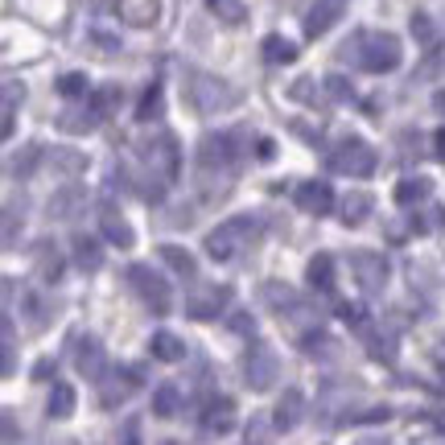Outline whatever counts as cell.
Segmentation results:
<instances>
[{
  "mask_svg": "<svg viewBox=\"0 0 445 445\" xmlns=\"http://www.w3.org/2000/svg\"><path fill=\"white\" fill-rule=\"evenodd\" d=\"M74 260H79V268L83 272H95L103 256H99V243H95L91 235H74Z\"/></svg>",
  "mask_w": 445,
  "mask_h": 445,
  "instance_id": "cell-26",
  "label": "cell"
},
{
  "mask_svg": "<svg viewBox=\"0 0 445 445\" xmlns=\"http://www.w3.org/2000/svg\"><path fill=\"white\" fill-rule=\"evenodd\" d=\"M326 91H330V99H334V103H347V99L354 95V87L342 79V74H330V79H326Z\"/></svg>",
  "mask_w": 445,
  "mask_h": 445,
  "instance_id": "cell-37",
  "label": "cell"
},
{
  "mask_svg": "<svg viewBox=\"0 0 445 445\" xmlns=\"http://www.w3.org/2000/svg\"><path fill=\"white\" fill-rule=\"evenodd\" d=\"M79 207H87V194L83 190H58L54 198H50V219H71V214H79Z\"/></svg>",
  "mask_w": 445,
  "mask_h": 445,
  "instance_id": "cell-17",
  "label": "cell"
},
{
  "mask_svg": "<svg viewBox=\"0 0 445 445\" xmlns=\"http://www.w3.org/2000/svg\"><path fill=\"white\" fill-rule=\"evenodd\" d=\"M231 330L248 334V330H252V318H248V313H235V318H231Z\"/></svg>",
  "mask_w": 445,
  "mask_h": 445,
  "instance_id": "cell-43",
  "label": "cell"
},
{
  "mask_svg": "<svg viewBox=\"0 0 445 445\" xmlns=\"http://www.w3.org/2000/svg\"><path fill=\"white\" fill-rule=\"evenodd\" d=\"M260 54H264L272 67H289V62H297V46H293L289 37H281V33H268V37L260 42Z\"/></svg>",
  "mask_w": 445,
  "mask_h": 445,
  "instance_id": "cell-15",
  "label": "cell"
},
{
  "mask_svg": "<svg viewBox=\"0 0 445 445\" xmlns=\"http://www.w3.org/2000/svg\"><path fill=\"white\" fill-rule=\"evenodd\" d=\"M182 95H186V103L198 112V116L231 112V108H239V99H243L231 83H223V79H214V74H202V71L186 74V91H182Z\"/></svg>",
  "mask_w": 445,
  "mask_h": 445,
  "instance_id": "cell-1",
  "label": "cell"
},
{
  "mask_svg": "<svg viewBox=\"0 0 445 445\" xmlns=\"http://www.w3.org/2000/svg\"><path fill=\"white\" fill-rule=\"evenodd\" d=\"M359 58V67L371 74H388L400 67V37L396 33H354V42L342 46V58Z\"/></svg>",
  "mask_w": 445,
  "mask_h": 445,
  "instance_id": "cell-2",
  "label": "cell"
},
{
  "mask_svg": "<svg viewBox=\"0 0 445 445\" xmlns=\"http://www.w3.org/2000/svg\"><path fill=\"white\" fill-rule=\"evenodd\" d=\"M330 169L347 173V178H371L375 173V149L359 137H342L330 149Z\"/></svg>",
  "mask_w": 445,
  "mask_h": 445,
  "instance_id": "cell-4",
  "label": "cell"
},
{
  "mask_svg": "<svg viewBox=\"0 0 445 445\" xmlns=\"http://www.w3.org/2000/svg\"><path fill=\"white\" fill-rule=\"evenodd\" d=\"M120 17L137 29H149L161 17V0H120Z\"/></svg>",
  "mask_w": 445,
  "mask_h": 445,
  "instance_id": "cell-13",
  "label": "cell"
},
{
  "mask_svg": "<svg viewBox=\"0 0 445 445\" xmlns=\"http://www.w3.org/2000/svg\"><path fill=\"white\" fill-rule=\"evenodd\" d=\"M95 120H99V112H95V108H87V112L67 108V112L58 116V124H62L67 132H74V137H83V132H95Z\"/></svg>",
  "mask_w": 445,
  "mask_h": 445,
  "instance_id": "cell-23",
  "label": "cell"
},
{
  "mask_svg": "<svg viewBox=\"0 0 445 445\" xmlns=\"http://www.w3.org/2000/svg\"><path fill=\"white\" fill-rule=\"evenodd\" d=\"M305 277H309V284H313V289H322V293H330V289H334V256H326V252H318V256L309 260Z\"/></svg>",
  "mask_w": 445,
  "mask_h": 445,
  "instance_id": "cell-19",
  "label": "cell"
},
{
  "mask_svg": "<svg viewBox=\"0 0 445 445\" xmlns=\"http://www.w3.org/2000/svg\"><path fill=\"white\" fill-rule=\"evenodd\" d=\"M132 383H137V371H124V375H108V379H103V404H108V408H116L120 400L128 396V392H132Z\"/></svg>",
  "mask_w": 445,
  "mask_h": 445,
  "instance_id": "cell-21",
  "label": "cell"
},
{
  "mask_svg": "<svg viewBox=\"0 0 445 445\" xmlns=\"http://www.w3.org/2000/svg\"><path fill=\"white\" fill-rule=\"evenodd\" d=\"M74 412V388L71 383H54V392H50V417L54 421H67Z\"/></svg>",
  "mask_w": 445,
  "mask_h": 445,
  "instance_id": "cell-27",
  "label": "cell"
},
{
  "mask_svg": "<svg viewBox=\"0 0 445 445\" xmlns=\"http://www.w3.org/2000/svg\"><path fill=\"white\" fill-rule=\"evenodd\" d=\"M433 157H437V161H445V128H437V132H433Z\"/></svg>",
  "mask_w": 445,
  "mask_h": 445,
  "instance_id": "cell-42",
  "label": "cell"
},
{
  "mask_svg": "<svg viewBox=\"0 0 445 445\" xmlns=\"http://www.w3.org/2000/svg\"><path fill=\"white\" fill-rule=\"evenodd\" d=\"M260 297L272 305V309H293V305H297V293H293L289 284H281V281H268L264 289H260Z\"/></svg>",
  "mask_w": 445,
  "mask_h": 445,
  "instance_id": "cell-31",
  "label": "cell"
},
{
  "mask_svg": "<svg viewBox=\"0 0 445 445\" xmlns=\"http://www.w3.org/2000/svg\"><path fill=\"white\" fill-rule=\"evenodd\" d=\"M50 165H54L58 173H83V169H87V157L74 153V149H54V153H50Z\"/></svg>",
  "mask_w": 445,
  "mask_h": 445,
  "instance_id": "cell-34",
  "label": "cell"
},
{
  "mask_svg": "<svg viewBox=\"0 0 445 445\" xmlns=\"http://www.w3.org/2000/svg\"><path fill=\"white\" fill-rule=\"evenodd\" d=\"M79 371L83 375H91V379H99L103 375V351H99V342L95 338H87V342H79Z\"/></svg>",
  "mask_w": 445,
  "mask_h": 445,
  "instance_id": "cell-22",
  "label": "cell"
},
{
  "mask_svg": "<svg viewBox=\"0 0 445 445\" xmlns=\"http://www.w3.org/2000/svg\"><path fill=\"white\" fill-rule=\"evenodd\" d=\"M301 408H305V400L297 388H289L281 396V404H277V429H293V424L301 421Z\"/></svg>",
  "mask_w": 445,
  "mask_h": 445,
  "instance_id": "cell-20",
  "label": "cell"
},
{
  "mask_svg": "<svg viewBox=\"0 0 445 445\" xmlns=\"http://www.w3.org/2000/svg\"><path fill=\"white\" fill-rule=\"evenodd\" d=\"M161 445H178V441H161Z\"/></svg>",
  "mask_w": 445,
  "mask_h": 445,
  "instance_id": "cell-49",
  "label": "cell"
},
{
  "mask_svg": "<svg viewBox=\"0 0 445 445\" xmlns=\"http://www.w3.org/2000/svg\"><path fill=\"white\" fill-rule=\"evenodd\" d=\"M359 445H388L383 437H367V441H359Z\"/></svg>",
  "mask_w": 445,
  "mask_h": 445,
  "instance_id": "cell-48",
  "label": "cell"
},
{
  "mask_svg": "<svg viewBox=\"0 0 445 445\" xmlns=\"http://www.w3.org/2000/svg\"><path fill=\"white\" fill-rule=\"evenodd\" d=\"M342 13H347V0H313L305 13V37H322Z\"/></svg>",
  "mask_w": 445,
  "mask_h": 445,
  "instance_id": "cell-10",
  "label": "cell"
},
{
  "mask_svg": "<svg viewBox=\"0 0 445 445\" xmlns=\"http://www.w3.org/2000/svg\"><path fill=\"white\" fill-rule=\"evenodd\" d=\"M256 153H260V161H277V141H260Z\"/></svg>",
  "mask_w": 445,
  "mask_h": 445,
  "instance_id": "cell-41",
  "label": "cell"
},
{
  "mask_svg": "<svg viewBox=\"0 0 445 445\" xmlns=\"http://www.w3.org/2000/svg\"><path fill=\"white\" fill-rule=\"evenodd\" d=\"M297 207H301L305 214H330L334 211V190L326 186V182H301L297 186Z\"/></svg>",
  "mask_w": 445,
  "mask_h": 445,
  "instance_id": "cell-12",
  "label": "cell"
},
{
  "mask_svg": "<svg viewBox=\"0 0 445 445\" xmlns=\"http://www.w3.org/2000/svg\"><path fill=\"white\" fill-rule=\"evenodd\" d=\"M235 157H239V149H235V137H207V141L198 144V165L202 169H231Z\"/></svg>",
  "mask_w": 445,
  "mask_h": 445,
  "instance_id": "cell-8",
  "label": "cell"
},
{
  "mask_svg": "<svg viewBox=\"0 0 445 445\" xmlns=\"http://www.w3.org/2000/svg\"><path fill=\"white\" fill-rule=\"evenodd\" d=\"M4 441H17V424H13V417H4Z\"/></svg>",
  "mask_w": 445,
  "mask_h": 445,
  "instance_id": "cell-46",
  "label": "cell"
},
{
  "mask_svg": "<svg viewBox=\"0 0 445 445\" xmlns=\"http://www.w3.org/2000/svg\"><path fill=\"white\" fill-rule=\"evenodd\" d=\"M351 268H354V277H359V284H363L367 293H379L383 281H388V260L375 256V252H354Z\"/></svg>",
  "mask_w": 445,
  "mask_h": 445,
  "instance_id": "cell-9",
  "label": "cell"
},
{
  "mask_svg": "<svg viewBox=\"0 0 445 445\" xmlns=\"http://www.w3.org/2000/svg\"><path fill=\"white\" fill-rule=\"evenodd\" d=\"M412 33H417L421 42H433V25H429L424 13H412Z\"/></svg>",
  "mask_w": 445,
  "mask_h": 445,
  "instance_id": "cell-40",
  "label": "cell"
},
{
  "mask_svg": "<svg viewBox=\"0 0 445 445\" xmlns=\"http://www.w3.org/2000/svg\"><path fill=\"white\" fill-rule=\"evenodd\" d=\"M207 8H211L223 25H243L248 21V4H243V0H207Z\"/></svg>",
  "mask_w": 445,
  "mask_h": 445,
  "instance_id": "cell-25",
  "label": "cell"
},
{
  "mask_svg": "<svg viewBox=\"0 0 445 445\" xmlns=\"http://www.w3.org/2000/svg\"><path fill=\"white\" fill-rule=\"evenodd\" d=\"M289 95H293L297 103H318V95H313V79H297V83L289 87Z\"/></svg>",
  "mask_w": 445,
  "mask_h": 445,
  "instance_id": "cell-39",
  "label": "cell"
},
{
  "mask_svg": "<svg viewBox=\"0 0 445 445\" xmlns=\"http://www.w3.org/2000/svg\"><path fill=\"white\" fill-rule=\"evenodd\" d=\"M144 161L157 165L165 178H173L178 173V141L169 132H157L153 141H144Z\"/></svg>",
  "mask_w": 445,
  "mask_h": 445,
  "instance_id": "cell-11",
  "label": "cell"
},
{
  "mask_svg": "<svg viewBox=\"0 0 445 445\" xmlns=\"http://www.w3.org/2000/svg\"><path fill=\"white\" fill-rule=\"evenodd\" d=\"M256 239H260V219L239 214V219H231V223H223L219 231L207 235V252H211L214 260H235V252H239L243 243H256Z\"/></svg>",
  "mask_w": 445,
  "mask_h": 445,
  "instance_id": "cell-3",
  "label": "cell"
},
{
  "mask_svg": "<svg viewBox=\"0 0 445 445\" xmlns=\"http://www.w3.org/2000/svg\"><path fill=\"white\" fill-rule=\"evenodd\" d=\"M120 445H141V433H137V424H128V429H124V441Z\"/></svg>",
  "mask_w": 445,
  "mask_h": 445,
  "instance_id": "cell-44",
  "label": "cell"
},
{
  "mask_svg": "<svg viewBox=\"0 0 445 445\" xmlns=\"http://www.w3.org/2000/svg\"><path fill=\"white\" fill-rule=\"evenodd\" d=\"M149 351H153V359H161V363H178V359H186V342L178 334L161 330V334L149 338Z\"/></svg>",
  "mask_w": 445,
  "mask_h": 445,
  "instance_id": "cell-16",
  "label": "cell"
},
{
  "mask_svg": "<svg viewBox=\"0 0 445 445\" xmlns=\"http://www.w3.org/2000/svg\"><path fill=\"white\" fill-rule=\"evenodd\" d=\"M103 239H108V243H116V248H124V252L137 243L132 227H128V223H124L116 211H103Z\"/></svg>",
  "mask_w": 445,
  "mask_h": 445,
  "instance_id": "cell-18",
  "label": "cell"
},
{
  "mask_svg": "<svg viewBox=\"0 0 445 445\" xmlns=\"http://www.w3.org/2000/svg\"><path fill=\"white\" fill-rule=\"evenodd\" d=\"M429 190H433L429 186V178H404V182L396 186V202L400 207H412V202H421Z\"/></svg>",
  "mask_w": 445,
  "mask_h": 445,
  "instance_id": "cell-32",
  "label": "cell"
},
{
  "mask_svg": "<svg viewBox=\"0 0 445 445\" xmlns=\"http://www.w3.org/2000/svg\"><path fill=\"white\" fill-rule=\"evenodd\" d=\"M124 277H128V284L137 289V297H141V301L149 305L153 313H169V305H173V297H169V284H165L161 277L153 272V268H144V264H132Z\"/></svg>",
  "mask_w": 445,
  "mask_h": 445,
  "instance_id": "cell-5",
  "label": "cell"
},
{
  "mask_svg": "<svg viewBox=\"0 0 445 445\" xmlns=\"http://www.w3.org/2000/svg\"><path fill=\"white\" fill-rule=\"evenodd\" d=\"M243 379L252 383V392H268L277 383V354L268 347H256V351L243 359Z\"/></svg>",
  "mask_w": 445,
  "mask_h": 445,
  "instance_id": "cell-7",
  "label": "cell"
},
{
  "mask_svg": "<svg viewBox=\"0 0 445 445\" xmlns=\"http://www.w3.org/2000/svg\"><path fill=\"white\" fill-rule=\"evenodd\" d=\"M433 108H437V112H445V91H437V95H433Z\"/></svg>",
  "mask_w": 445,
  "mask_h": 445,
  "instance_id": "cell-47",
  "label": "cell"
},
{
  "mask_svg": "<svg viewBox=\"0 0 445 445\" xmlns=\"http://www.w3.org/2000/svg\"><path fill=\"white\" fill-rule=\"evenodd\" d=\"M157 116H161V87L153 83V87L144 91L141 108H137V120H141V124H149V120H157Z\"/></svg>",
  "mask_w": 445,
  "mask_h": 445,
  "instance_id": "cell-36",
  "label": "cell"
},
{
  "mask_svg": "<svg viewBox=\"0 0 445 445\" xmlns=\"http://www.w3.org/2000/svg\"><path fill=\"white\" fill-rule=\"evenodd\" d=\"M227 301H231V289L227 284H202V289H194L186 297V313L198 318V322H211V318H219V309Z\"/></svg>",
  "mask_w": 445,
  "mask_h": 445,
  "instance_id": "cell-6",
  "label": "cell"
},
{
  "mask_svg": "<svg viewBox=\"0 0 445 445\" xmlns=\"http://www.w3.org/2000/svg\"><path fill=\"white\" fill-rule=\"evenodd\" d=\"M157 256H161L165 264H169V268L178 272V277H194V272H198V264H194V256H190L186 248H178V243H165V248L157 252Z\"/></svg>",
  "mask_w": 445,
  "mask_h": 445,
  "instance_id": "cell-24",
  "label": "cell"
},
{
  "mask_svg": "<svg viewBox=\"0 0 445 445\" xmlns=\"http://www.w3.org/2000/svg\"><path fill=\"white\" fill-rule=\"evenodd\" d=\"M371 214V194H363V190H354L351 198L342 202V219H347V227H359L363 219Z\"/></svg>",
  "mask_w": 445,
  "mask_h": 445,
  "instance_id": "cell-28",
  "label": "cell"
},
{
  "mask_svg": "<svg viewBox=\"0 0 445 445\" xmlns=\"http://www.w3.org/2000/svg\"><path fill=\"white\" fill-rule=\"evenodd\" d=\"M50 371H54V363H50V359H42V363L33 367V375H37V379H50Z\"/></svg>",
  "mask_w": 445,
  "mask_h": 445,
  "instance_id": "cell-45",
  "label": "cell"
},
{
  "mask_svg": "<svg viewBox=\"0 0 445 445\" xmlns=\"http://www.w3.org/2000/svg\"><path fill=\"white\" fill-rule=\"evenodd\" d=\"M116 103H120V87H99V91H95V112H99V116H108Z\"/></svg>",
  "mask_w": 445,
  "mask_h": 445,
  "instance_id": "cell-38",
  "label": "cell"
},
{
  "mask_svg": "<svg viewBox=\"0 0 445 445\" xmlns=\"http://www.w3.org/2000/svg\"><path fill=\"white\" fill-rule=\"evenodd\" d=\"M178 408H182V392H178L173 383H161V388L153 392V412H157V417H173Z\"/></svg>",
  "mask_w": 445,
  "mask_h": 445,
  "instance_id": "cell-30",
  "label": "cell"
},
{
  "mask_svg": "<svg viewBox=\"0 0 445 445\" xmlns=\"http://www.w3.org/2000/svg\"><path fill=\"white\" fill-rule=\"evenodd\" d=\"M37 272H42V281H58L62 277V260H58V248L54 243H37Z\"/></svg>",
  "mask_w": 445,
  "mask_h": 445,
  "instance_id": "cell-29",
  "label": "cell"
},
{
  "mask_svg": "<svg viewBox=\"0 0 445 445\" xmlns=\"http://www.w3.org/2000/svg\"><path fill=\"white\" fill-rule=\"evenodd\" d=\"M54 91L62 95V99H79V95L87 91V74H79V71L62 74V79H58V83H54Z\"/></svg>",
  "mask_w": 445,
  "mask_h": 445,
  "instance_id": "cell-35",
  "label": "cell"
},
{
  "mask_svg": "<svg viewBox=\"0 0 445 445\" xmlns=\"http://www.w3.org/2000/svg\"><path fill=\"white\" fill-rule=\"evenodd\" d=\"M37 153H42L37 144H25V149H17V153H13V161H8V173H13V178H29V173L37 169Z\"/></svg>",
  "mask_w": 445,
  "mask_h": 445,
  "instance_id": "cell-33",
  "label": "cell"
},
{
  "mask_svg": "<svg viewBox=\"0 0 445 445\" xmlns=\"http://www.w3.org/2000/svg\"><path fill=\"white\" fill-rule=\"evenodd\" d=\"M231 424H235V404L227 396H219L211 408H207L202 429H207V433H231Z\"/></svg>",
  "mask_w": 445,
  "mask_h": 445,
  "instance_id": "cell-14",
  "label": "cell"
}]
</instances>
